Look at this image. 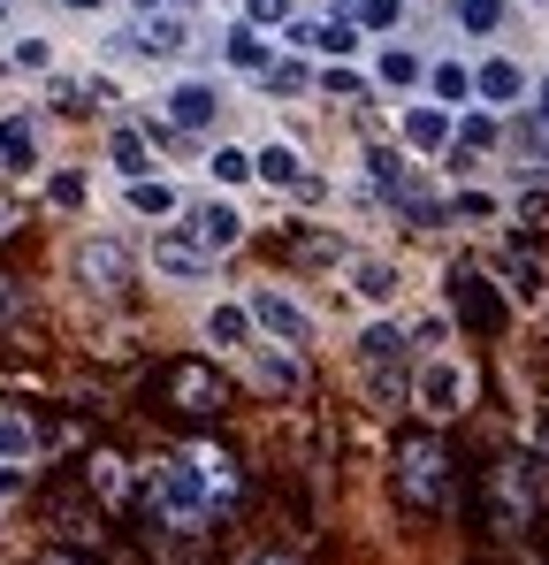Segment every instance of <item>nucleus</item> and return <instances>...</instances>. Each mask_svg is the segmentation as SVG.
<instances>
[{
    "mask_svg": "<svg viewBox=\"0 0 549 565\" xmlns=\"http://www.w3.org/2000/svg\"><path fill=\"white\" fill-rule=\"evenodd\" d=\"M237 489H245V481H237V459H229V451L191 444V451H176V459L153 467V512L191 535V527H206L214 512H229Z\"/></svg>",
    "mask_w": 549,
    "mask_h": 565,
    "instance_id": "1",
    "label": "nucleus"
},
{
    "mask_svg": "<svg viewBox=\"0 0 549 565\" xmlns=\"http://www.w3.org/2000/svg\"><path fill=\"white\" fill-rule=\"evenodd\" d=\"M397 489L412 512H451L458 473H451V444L443 436H405L397 444Z\"/></svg>",
    "mask_w": 549,
    "mask_h": 565,
    "instance_id": "2",
    "label": "nucleus"
},
{
    "mask_svg": "<svg viewBox=\"0 0 549 565\" xmlns=\"http://www.w3.org/2000/svg\"><path fill=\"white\" fill-rule=\"evenodd\" d=\"M535 504H542V473H535V459L504 451V459L488 467V520H496V535H519V527L535 520Z\"/></svg>",
    "mask_w": 549,
    "mask_h": 565,
    "instance_id": "3",
    "label": "nucleus"
},
{
    "mask_svg": "<svg viewBox=\"0 0 549 565\" xmlns=\"http://www.w3.org/2000/svg\"><path fill=\"white\" fill-rule=\"evenodd\" d=\"M412 405H420L428 420L465 413V405H473V367H465V360H451V352H428V360L412 367Z\"/></svg>",
    "mask_w": 549,
    "mask_h": 565,
    "instance_id": "4",
    "label": "nucleus"
},
{
    "mask_svg": "<svg viewBox=\"0 0 549 565\" xmlns=\"http://www.w3.org/2000/svg\"><path fill=\"white\" fill-rule=\"evenodd\" d=\"M191 39H198V23H191V0H169V8H138V23H130V46H138L146 62H176V54H191Z\"/></svg>",
    "mask_w": 549,
    "mask_h": 565,
    "instance_id": "5",
    "label": "nucleus"
},
{
    "mask_svg": "<svg viewBox=\"0 0 549 565\" xmlns=\"http://www.w3.org/2000/svg\"><path fill=\"white\" fill-rule=\"evenodd\" d=\"M282 46H290V54H329V62H352V54L366 46V31L352 23V8H336V15H290Z\"/></svg>",
    "mask_w": 549,
    "mask_h": 565,
    "instance_id": "6",
    "label": "nucleus"
},
{
    "mask_svg": "<svg viewBox=\"0 0 549 565\" xmlns=\"http://www.w3.org/2000/svg\"><path fill=\"white\" fill-rule=\"evenodd\" d=\"M245 306H252V329H268L274 344H290V352H298V344H313V313H305V306H298L290 290L260 282V290H252Z\"/></svg>",
    "mask_w": 549,
    "mask_h": 565,
    "instance_id": "7",
    "label": "nucleus"
},
{
    "mask_svg": "<svg viewBox=\"0 0 549 565\" xmlns=\"http://www.w3.org/2000/svg\"><path fill=\"white\" fill-rule=\"evenodd\" d=\"M169 405L206 420V413L229 405V382H222V367H206V360H176V367H169Z\"/></svg>",
    "mask_w": 549,
    "mask_h": 565,
    "instance_id": "8",
    "label": "nucleus"
},
{
    "mask_svg": "<svg viewBox=\"0 0 549 565\" xmlns=\"http://www.w3.org/2000/svg\"><path fill=\"white\" fill-rule=\"evenodd\" d=\"M161 122L183 130V138H191V130H214V122H222V93H214L206 77H176V85L161 93Z\"/></svg>",
    "mask_w": 549,
    "mask_h": 565,
    "instance_id": "9",
    "label": "nucleus"
},
{
    "mask_svg": "<svg viewBox=\"0 0 549 565\" xmlns=\"http://www.w3.org/2000/svg\"><path fill=\"white\" fill-rule=\"evenodd\" d=\"M69 268H77V282H85V290L115 298V290L130 282V245H115V237H85V245L69 253Z\"/></svg>",
    "mask_w": 549,
    "mask_h": 565,
    "instance_id": "10",
    "label": "nucleus"
},
{
    "mask_svg": "<svg viewBox=\"0 0 549 565\" xmlns=\"http://www.w3.org/2000/svg\"><path fill=\"white\" fill-rule=\"evenodd\" d=\"M535 93V77L512 62V54H488V62H473V99L488 107V115H504V107H519V99Z\"/></svg>",
    "mask_w": 549,
    "mask_h": 565,
    "instance_id": "11",
    "label": "nucleus"
},
{
    "mask_svg": "<svg viewBox=\"0 0 549 565\" xmlns=\"http://www.w3.org/2000/svg\"><path fill=\"white\" fill-rule=\"evenodd\" d=\"M153 268H161L169 282H191V276H206V268H214V253H206L183 222H169V230L153 237Z\"/></svg>",
    "mask_w": 549,
    "mask_h": 565,
    "instance_id": "12",
    "label": "nucleus"
},
{
    "mask_svg": "<svg viewBox=\"0 0 549 565\" xmlns=\"http://www.w3.org/2000/svg\"><path fill=\"white\" fill-rule=\"evenodd\" d=\"M183 230H191V237H198V245H206L214 260L245 245V214H237L229 199H206V206H191V222H183Z\"/></svg>",
    "mask_w": 549,
    "mask_h": 565,
    "instance_id": "13",
    "label": "nucleus"
},
{
    "mask_svg": "<svg viewBox=\"0 0 549 565\" xmlns=\"http://www.w3.org/2000/svg\"><path fill=\"white\" fill-rule=\"evenodd\" d=\"M222 62H229V70H245V77H268V70H274V39L260 31V23H245V15H237V23L222 31Z\"/></svg>",
    "mask_w": 549,
    "mask_h": 565,
    "instance_id": "14",
    "label": "nucleus"
},
{
    "mask_svg": "<svg viewBox=\"0 0 549 565\" xmlns=\"http://www.w3.org/2000/svg\"><path fill=\"white\" fill-rule=\"evenodd\" d=\"M252 177L274 184V191H305V199H321V184H313V177H305V161H298V146H282V138L252 153Z\"/></svg>",
    "mask_w": 549,
    "mask_h": 565,
    "instance_id": "15",
    "label": "nucleus"
},
{
    "mask_svg": "<svg viewBox=\"0 0 549 565\" xmlns=\"http://www.w3.org/2000/svg\"><path fill=\"white\" fill-rule=\"evenodd\" d=\"M344 282L359 290L366 306H389V298L405 290V276H397V260H374V253H352V260H344Z\"/></svg>",
    "mask_w": 549,
    "mask_h": 565,
    "instance_id": "16",
    "label": "nucleus"
},
{
    "mask_svg": "<svg viewBox=\"0 0 549 565\" xmlns=\"http://www.w3.org/2000/svg\"><path fill=\"white\" fill-rule=\"evenodd\" d=\"M451 298H458V313H465L473 329H504V298L488 290V276H473V268H458V276H451Z\"/></svg>",
    "mask_w": 549,
    "mask_h": 565,
    "instance_id": "17",
    "label": "nucleus"
},
{
    "mask_svg": "<svg viewBox=\"0 0 549 565\" xmlns=\"http://www.w3.org/2000/svg\"><path fill=\"white\" fill-rule=\"evenodd\" d=\"M451 138H458L451 107H405V146L412 153H451Z\"/></svg>",
    "mask_w": 549,
    "mask_h": 565,
    "instance_id": "18",
    "label": "nucleus"
},
{
    "mask_svg": "<svg viewBox=\"0 0 549 565\" xmlns=\"http://www.w3.org/2000/svg\"><path fill=\"white\" fill-rule=\"evenodd\" d=\"M107 161H115V177H122V184H138V177H153V146H146V130H130V122H115V130H107Z\"/></svg>",
    "mask_w": 549,
    "mask_h": 565,
    "instance_id": "19",
    "label": "nucleus"
},
{
    "mask_svg": "<svg viewBox=\"0 0 549 565\" xmlns=\"http://www.w3.org/2000/svg\"><path fill=\"white\" fill-rule=\"evenodd\" d=\"M23 169H39V122L8 115L0 122V177H23Z\"/></svg>",
    "mask_w": 549,
    "mask_h": 565,
    "instance_id": "20",
    "label": "nucleus"
},
{
    "mask_svg": "<svg viewBox=\"0 0 549 565\" xmlns=\"http://www.w3.org/2000/svg\"><path fill=\"white\" fill-rule=\"evenodd\" d=\"M374 85H389V93H412V85H428V62H420L412 46H397V39H389V46L374 54Z\"/></svg>",
    "mask_w": 549,
    "mask_h": 565,
    "instance_id": "21",
    "label": "nucleus"
},
{
    "mask_svg": "<svg viewBox=\"0 0 549 565\" xmlns=\"http://www.w3.org/2000/svg\"><path fill=\"white\" fill-rule=\"evenodd\" d=\"M458 31H473V39H496L504 31V15H512V0H451Z\"/></svg>",
    "mask_w": 549,
    "mask_h": 565,
    "instance_id": "22",
    "label": "nucleus"
},
{
    "mask_svg": "<svg viewBox=\"0 0 549 565\" xmlns=\"http://www.w3.org/2000/svg\"><path fill=\"white\" fill-rule=\"evenodd\" d=\"M206 344H229V352L252 344V306H214L206 313Z\"/></svg>",
    "mask_w": 549,
    "mask_h": 565,
    "instance_id": "23",
    "label": "nucleus"
},
{
    "mask_svg": "<svg viewBox=\"0 0 549 565\" xmlns=\"http://www.w3.org/2000/svg\"><path fill=\"white\" fill-rule=\"evenodd\" d=\"M428 93H435V107H465L473 99V70L465 62H435L428 70Z\"/></svg>",
    "mask_w": 549,
    "mask_h": 565,
    "instance_id": "24",
    "label": "nucleus"
},
{
    "mask_svg": "<svg viewBox=\"0 0 549 565\" xmlns=\"http://www.w3.org/2000/svg\"><path fill=\"white\" fill-rule=\"evenodd\" d=\"M488 146H496V115L481 107V115H465V122H458L451 153H458V161H473V153H488Z\"/></svg>",
    "mask_w": 549,
    "mask_h": 565,
    "instance_id": "25",
    "label": "nucleus"
},
{
    "mask_svg": "<svg viewBox=\"0 0 549 565\" xmlns=\"http://www.w3.org/2000/svg\"><path fill=\"white\" fill-rule=\"evenodd\" d=\"M92 489H99L107 504H130V467H122L115 451H99V459H92Z\"/></svg>",
    "mask_w": 549,
    "mask_h": 565,
    "instance_id": "26",
    "label": "nucleus"
},
{
    "mask_svg": "<svg viewBox=\"0 0 549 565\" xmlns=\"http://www.w3.org/2000/svg\"><path fill=\"white\" fill-rule=\"evenodd\" d=\"M130 206H138V214H176L183 199H176V184H161V177H138V184H130Z\"/></svg>",
    "mask_w": 549,
    "mask_h": 565,
    "instance_id": "27",
    "label": "nucleus"
},
{
    "mask_svg": "<svg viewBox=\"0 0 549 565\" xmlns=\"http://www.w3.org/2000/svg\"><path fill=\"white\" fill-rule=\"evenodd\" d=\"M252 382H260V390H298V360H290V352H260V360H252Z\"/></svg>",
    "mask_w": 549,
    "mask_h": 565,
    "instance_id": "28",
    "label": "nucleus"
},
{
    "mask_svg": "<svg viewBox=\"0 0 549 565\" xmlns=\"http://www.w3.org/2000/svg\"><path fill=\"white\" fill-rule=\"evenodd\" d=\"M504 276H512V298H519V306H535V298H542V268H535L527 253H504Z\"/></svg>",
    "mask_w": 549,
    "mask_h": 565,
    "instance_id": "29",
    "label": "nucleus"
},
{
    "mask_svg": "<svg viewBox=\"0 0 549 565\" xmlns=\"http://www.w3.org/2000/svg\"><path fill=\"white\" fill-rule=\"evenodd\" d=\"M397 15H405V0H359V8H352V23H359L366 39H381V31H397Z\"/></svg>",
    "mask_w": 549,
    "mask_h": 565,
    "instance_id": "30",
    "label": "nucleus"
},
{
    "mask_svg": "<svg viewBox=\"0 0 549 565\" xmlns=\"http://www.w3.org/2000/svg\"><path fill=\"white\" fill-rule=\"evenodd\" d=\"M206 169H214V184H252V153L245 146H214Z\"/></svg>",
    "mask_w": 549,
    "mask_h": 565,
    "instance_id": "31",
    "label": "nucleus"
},
{
    "mask_svg": "<svg viewBox=\"0 0 549 565\" xmlns=\"http://www.w3.org/2000/svg\"><path fill=\"white\" fill-rule=\"evenodd\" d=\"M39 451V436H31V420H15V413H0V459L15 467V459H31Z\"/></svg>",
    "mask_w": 549,
    "mask_h": 565,
    "instance_id": "32",
    "label": "nucleus"
},
{
    "mask_svg": "<svg viewBox=\"0 0 549 565\" xmlns=\"http://www.w3.org/2000/svg\"><path fill=\"white\" fill-rule=\"evenodd\" d=\"M8 70H31V77L54 70V39H15V46H8Z\"/></svg>",
    "mask_w": 549,
    "mask_h": 565,
    "instance_id": "33",
    "label": "nucleus"
},
{
    "mask_svg": "<svg viewBox=\"0 0 549 565\" xmlns=\"http://www.w3.org/2000/svg\"><path fill=\"white\" fill-rule=\"evenodd\" d=\"M290 15H298V0H245V23H260V31H290Z\"/></svg>",
    "mask_w": 549,
    "mask_h": 565,
    "instance_id": "34",
    "label": "nucleus"
},
{
    "mask_svg": "<svg viewBox=\"0 0 549 565\" xmlns=\"http://www.w3.org/2000/svg\"><path fill=\"white\" fill-rule=\"evenodd\" d=\"M313 85H321L329 99H366V77H359V70H344V62H336V70H321Z\"/></svg>",
    "mask_w": 549,
    "mask_h": 565,
    "instance_id": "35",
    "label": "nucleus"
},
{
    "mask_svg": "<svg viewBox=\"0 0 549 565\" xmlns=\"http://www.w3.org/2000/svg\"><path fill=\"white\" fill-rule=\"evenodd\" d=\"M305 85H313V70H305V62H282V54H274L268 93H305Z\"/></svg>",
    "mask_w": 549,
    "mask_h": 565,
    "instance_id": "36",
    "label": "nucleus"
},
{
    "mask_svg": "<svg viewBox=\"0 0 549 565\" xmlns=\"http://www.w3.org/2000/svg\"><path fill=\"white\" fill-rule=\"evenodd\" d=\"M46 199H54V206H85V177H77V169H62V177L46 184Z\"/></svg>",
    "mask_w": 549,
    "mask_h": 565,
    "instance_id": "37",
    "label": "nucleus"
},
{
    "mask_svg": "<svg viewBox=\"0 0 549 565\" xmlns=\"http://www.w3.org/2000/svg\"><path fill=\"white\" fill-rule=\"evenodd\" d=\"M451 214H465V222H488V214H496V199H488V191H458Z\"/></svg>",
    "mask_w": 549,
    "mask_h": 565,
    "instance_id": "38",
    "label": "nucleus"
},
{
    "mask_svg": "<svg viewBox=\"0 0 549 565\" xmlns=\"http://www.w3.org/2000/svg\"><path fill=\"white\" fill-rule=\"evenodd\" d=\"M527 99H535V130H549V77H535V93H527Z\"/></svg>",
    "mask_w": 549,
    "mask_h": 565,
    "instance_id": "39",
    "label": "nucleus"
},
{
    "mask_svg": "<svg viewBox=\"0 0 549 565\" xmlns=\"http://www.w3.org/2000/svg\"><path fill=\"white\" fill-rule=\"evenodd\" d=\"M15 489H23V467H8V459H0V497H15Z\"/></svg>",
    "mask_w": 549,
    "mask_h": 565,
    "instance_id": "40",
    "label": "nucleus"
},
{
    "mask_svg": "<svg viewBox=\"0 0 549 565\" xmlns=\"http://www.w3.org/2000/svg\"><path fill=\"white\" fill-rule=\"evenodd\" d=\"M15 313H23V298H15V290H0V321H15Z\"/></svg>",
    "mask_w": 549,
    "mask_h": 565,
    "instance_id": "41",
    "label": "nucleus"
},
{
    "mask_svg": "<svg viewBox=\"0 0 549 565\" xmlns=\"http://www.w3.org/2000/svg\"><path fill=\"white\" fill-rule=\"evenodd\" d=\"M245 565H298V558H282V551H252Z\"/></svg>",
    "mask_w": 549,
    "mask_h": 565,
    "instance_id": "42",
    "label": "nucleus"
},
{
    "mask_svg": "<svg viewBox=\"0 0 549 565\" xmlns=\"http://www.w3.org/2000/svg\"><path fill=\"white\" fill-rule=\"evenodd\" d=\"M62 8H77V15H99V8H107V0H62Z\"/></svg>",
    "mask_w": 549,
    "mask_h": 565,
    "instance_id": "43",
    "label": "nucleus"
},
{
    "mask_svg": "<svg viewBox=\"0 0 549 565\" xmlns=\"http://www.w3.org/2000/svg\"><path fill=\"white\" fill-rule=\"evenodd\" d=\"M39 565H85V558H69V551H46V558H39Z\"/></svg>",
    "mask_w": 549,
    "mask_h": 565,
    "instance_id": "44",
    "label": "nucleus"
},
{
    "mask_svg": "<svg viewBox=\"0 0 549 565\" xmlns=\"http://www.w3.org/2000/svg\"><path fill=\"white\" fill-rule=\"evenodd\" d=\"M8 230H15V206H0V237H8Z\"/></svg>",
    "mask_w": 549,
    "mask_h": 565,
    "instance_id": "45",
    "label": "nucleus"
},
{
    "mask_svg": "<svg viewBox=\"0 0 549 565\" xmlns=\"http://www.w3.org/2000/svg\"><path fill=\"white\" fill-rule=\"evenodd\" d=\"M138 8H169V0H138Z\"/></svg>",
    "mask_w": 549,
    "mask_h": 565,
    "instance_id": "46",
    "label": "nucleus"
},
{
    "mask_svg": "<svg viewBox=\"0 0 549 565\" xmlns=\"http://www.w3.org/2000/svg\"><path fill=\"white\" fill-rule=\"evenodd\" d=\"M542 451H549V420H542Z\"/></svg>",
    "mask_w": 549,
    "mask_h": 565,
    "instance_id": "47",
    "label": "nucleus"
},
{
    "mask_svg": "<svg viewBox=\"0 0 549 565\" xmlns=\"http://www.w3.org/2000/svg\"><path fill=\"white\" fill-rule=\"evenodd\" d=\"M336 8H359V0H336Z\"/></svg>",
    "mask_w": 549,
    "mask_h": 565,
    "instance_id": "48",
    "label": "nucleus"
},
{
    "mask_svg": "<svg viewBox=\"0 0 549 565\" xmlns=\"http://www.w3.org/2000/svg\"><path fill=\"white\" fill-rule=\"evenodd\" d=\"M0 23H8V0H0Z\"/></svg>",
    "mask_w": 549,
    "mask_h": 565,
    "instance_id": "49",
    "label": "nucleus"
},
{
    "mask_svg": "<svg viewBox=\"0 0 549 565\" xmlns=\"http://www.w3.org/2000/svg\"><path fill=\"white\" fill-rule=\"evenodd\" d=\"M527 8H549V0H527Z\"/></svg>",
    "mask_w": 549,
    "mask_h": 565,
    "instance_id": "50",
    "label": "nucleus"
},
{
    "mask_svg": "<svg viewBox=\"0 0 549 565\" xmlns=\"http://www.w3.org/2000/svg\"><path fill=\"white\" fill-rule=\"evenodd\" d=\"M214 8H229V0H214Z\"/></svg>",
    "mask_w": 549,
    "mask_h": 565,
    "instance_id": "51",
    "label": "nucleus"
}]
</instances>
